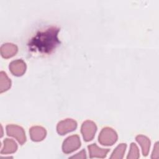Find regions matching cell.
<instances>
[{
  "label": "cell",
  "instance_id": "obj_12",
  "mask_svg": "<svg viewBox=\"0 0 159 159\" xmlns=\"http://www.w3.org/2000/svg\"><path fill=\"white\" fill-rule=\"evenodd\" d=\"M136 141L140 144L142 148L143 156L147 157L149 153L151 142L149 138L143 135H138L135 137Z\"/></svg>",
  "mask_w": 159,
  "mask_h": 159
},
{
  "label": "cell",
  "instance_id": "obj_8",
  "mask_svg": "<svg viewBox=\"0 0 159 159\" xmlns=\"http://www.w3.org/2000/svg\"><path fill=\"white\" fill-rule=\"evenodd\" d=\"M89 150V158H104L106 157L108 152L110 151L109 148H102L99 147L96 143H93L88 146Z\"/></svg>",
  "mask_w": 159,
  "mask_h": 159
},
{
  "label": "cell",
  "instance_id": "obj_10",
  "mask_svg": "<svg viewBox=\"0 0 159 159\" xmlns=\"http://www.w3.org/2000/svg\"><path fill=\"white\" fill-rule=\"evenodd\" d=\"M1 55L4 58H9L14 57L18 51V48L16 45L12 43H6L1 45Z\"/></svg>",
  "mask_w": 159,
  "mask_h": 159
},
{
  "label": "cell",
  "instance_id": "obj_2",
  "mask_svg": "<svg viewBox=\"0 0 159 159\" xmlns=\"http://www.w3.org/2000/svg\"><path fill=\"white\" fill-rule=\"evenodd\" d=\"M117 134L111 127H104L100 132L98 136L99 142L105 146L112 145L117 140Z\"/></svg>",
  "mask_w": 159,
  "mask_h": 159
},
{
  "label": "cell",
  "instance_id": "obj_11",
  "mask_svg": "<svg viewBox=\"0 0 159 159\" xmlns=\"http://www.w3.org/2000/svg\"><path fill=\"white\" fill-rule=\"evenodd\" d=\"M17 150V145L16 142L12 140L6 138L3 141V146L1 150V154L6 155L16 152Z\"/></svg>",
  "mask_w": 159,
  "mask_h": 159
},
{
  "label": "cell",
  "instance_id": "obj_16",
  "mask_svg": "<svg viewBox=\"0 0 159 159\" xmlns=\"http://www.w3.org/2000/svg\"><path fill=\"white\" fill-rule=\"evenodd\" d=\"M70 158H86V153L85 150H82L78 153H76L75 155L71 156L70 157Z\"/></svg>",
  "mask_w": 159,
  "mask_h": 159
},
{
  "label": "cell",
  "instance_id": "obj_14",
  "mask_svg": "<svg viewBox=\"0 0 159 159\" xmlns=\"http://www.w3.org/2000/svg\"><path fill=\"white\" fill-rule=\"evenodd\" d=\"M127 148V144L121 143L118 145L112 152L110 158L111 159H122L124 157Z\"/></svg>",
  "mask_w": 159,
  "mask_h": 159
},
{
  "label": "cell",
  "instance_id": "obj_9",
  "mask_svg": "<svg viewBox=\"0 0 159 159\" xmlns=\"http://www.w3.org/2000/svg\"><path fill=\"white\" fill-rule=\"evenodd\" d=\"M30 139L34 142H40L43 140L47 135L46 129L39 125L32 127L29 130Z\"/></svg>",
  "mask_w": 159,
  "mask_h": 159
},
{
  "label": "cell",
  "instance_id": "obj_5",
  "mask_svg": "<svg viewBox=\"0 0 159 159\" xmlns=\"http://www.w3.org/2000/svg\"><path fill=\"white\" fill-rule=\"evenodd\" d=\"M96 131L97 126L92 120H87L81 125V132L85 142H89L92 140L94 137Z\"/></svg>",
  "mask_w": 159,
  "mask_h": 159
},
{
  "label": "cell",
  "instance_id": "obj_13",
  "mask_svg": "<svg viewBox=\"0 0 159 159\" xmlns=\"http://www.w3.org/2000/svg\"><path fill=\"white\" fill-rule=\"evenodd\" d=\"M11 86V81L7 74L2 71L0 73V93L7 91Z\"/></svg>",
  "mask_w": 159,
  "mask_h": 159
},
{
  "label": "cell",
  "instance_id": "obj_1",
  "mask_svg": "<svg viewBox=\"0 0 159 159\" xmlns=\"http://www.w3.org/2000/svg\"><path fill=\"white\" fill-rule=\"evenodd\" d=\"M60 29L51 27L44 31L39 32L29 42L28 45L31 50L42 53H50L60 44L58 38Z\"/></svg>",
  "mask_w": 159,
  "mask_h": 159
},
{
  "label": "cell",
  "instance_id": "obj_3",
  "mask_svg": "<svg viewBox=\"0 0 159 159\" xmlns=\"http://www.w3.org/2000/svg\"><path fill=\"white\" fill-rule=\"evenodd\" d=\"M80 138L78 135H72L63 141L62 144V150L65 154L71 153L78 150L81 147Z\"/></svg>",
  "mask_w": 159,
  "mask_h": 159
},
{
  "label": "cell",
  "instance_id": "obj_15",
  "mask_svg": "<svg viewBox=\"0 0 159 159\" xmlns=\"http://www.w3.org/2000/svg\"><path fill=\"white\" fill-rule=\"evenodd\" d=\"M139 157H140V153H139L138 147L135 143L132 142L130 146V150H129V153L127 156V159H137Z\"/></svg>",
  "mask_w": 159,
  "mask_h": 159
},
{
  "label": "cell",
  "instance_id": "obj_6",
  "mask_svg": "<svg viewBox=\"0 0 159 159\" xmlns=\"http://www.w3.org/2000/svg\"><path fill=\"white\" fill-rule=\"evenodd\" d=\"M77 127V122L72 119H66L60 121L57 125V131L59 135H64L75 130Z\"/></svg>",
  "mask_w": 159,
  "mask_h": 159
},
{
  "label": "cell",
  "instance_id": "obj_7",
  "mask_svg": "<svg viewBox=\"0 0 159 159\" xmlns=\"http://www.w3.org/2000/svg\"><path fill=\"white\" fill-rule=\"evenodd\" d=\"M9 70L11 73L16 76H22L27 68L26 63L21 59H17L12 61L9 66Z\"/></svg>",
  "mask_w": 159,
  "mask_h": 159
},
{
  "label": "cell",
  "instance_id": "obj_4",
  "mask_svg": "<svg viewBox=\"0 0 159 159\" xmlns=\"http://www.w3.org/2000/svg\"><path fill=\"white\" fill-rule=\"evenodd\" d=\"M6 129L7 135L14 137L20 145H23L26 142L25 133L22 127L14 124H8Z\"/></svg>",
  "mask_w": 159,
  "mask_h": 159
},
{
  "label": "cell",
  "instance_id": "obj_17",
  "mask_svg": "<svg viewBox=\"0 0 159 159\" xmlns=\"http://www.w3.org/2000/svg\"><path fill=\"white\" fill-rule=\"evenodd\" d=\"M158 142H157L154 145L153 150L152 153V158H158L159 155H158Z\"/></svg>",
  "mask_w": 159,
  "mask_h": 159
}]
</instances>
